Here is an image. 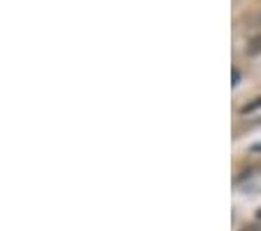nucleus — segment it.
<instances>
[{
    "label": "nucleus",
    "instance_id": "nucleus-2",
    "mask_svg": "<svg viewBox=\"0 0 261 231\" xmlns=\"http://www.w3.org/2000/svg\"><path fill=\"white\" fill-rule=\"evenodd\" d=\"M259 52H261V35H256L250 42V54H259Z\"/></svg>",
    "mask_w": 261,
    "mask_h": 231
},
{
    "label": "nucleus",
    "instance_id": "nucleus-1",
    "mask_svg": "<svg viewBox=\"0 0 261 231\" xmlns=\"http://www.w3.org/2000/svg\"><path fill=\"white\" fill-rule=\"evenodd\" d=\"M261 108V98H256L254 103H250V105H245V108H240V112L243 115H247V112H254V110H259Z\"/></svg>",
    "mask_w": 261,
    "mask_h": 231
},
{
    "label": "nucleus",
    "instance_id": "nucleus-4",
    "mask_svg": "<svg viewBox=\"0 0 261 231\" xmlns=\"http://www.w3.org/2000/svg\"><path fill=\"white\" fill-rule=\"evenodd\" d=\"M259 217H261V210H259Z\"/></svg>",
    "mask_w": 261,
    "mask_h": 231
},
{
    "label": "nucleus",
    "instance_id": "nucleus-3",
    "mask_svg": "<svg viewBox=\"0 0 261 231\" xmlns=\"http://www.w3.org/2000/svg\"><path fill=\"white\" fill-rule=\"evenodd\" d=\"M238 80H240V72L233 70V84H238Z\"/></svg>",
    "mask_w": 261,
    "mask_h": 231
}]
</instances>
